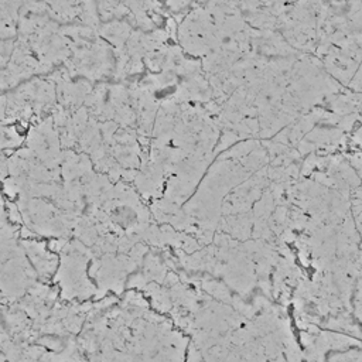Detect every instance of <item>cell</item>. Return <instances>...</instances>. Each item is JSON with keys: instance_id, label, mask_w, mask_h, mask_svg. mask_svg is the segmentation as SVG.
Returning <instances> with one entry per match:
<instances>
[{"instance_id": "obj_1", "label": "cell", "mask_w": 362, "mask_h": 362, "mask_svg": "<svg viewBox=\"0 0 362 362\" xmlns=\"http://www.w3.org/2000/svg\"><path fill=\"white\" fill-rule=\"evenodd\" d=\"M354 308L356 320L361 322L362 327V274L358 277L355 290H354Z\"/></svg>"}, {"instance_id": "obj_2", "label": "cell", "mask_w": 362, "mask_h": 362, "mask_svg": "<svg viewBox=\"0 0 362 362\" xmlns=\"http://www.w3.org/2000/svg\"><path fill=\"white\" fill-rule=\"evenodd\" d=\"M331 359H351V361H362V349H351L346 354L332 355Z\"/></svg>"}, {"instance_id": "obj_3", "label": "cell", "mask_w": 362, "mask_h": 362, "mask_svg": "<svg viewBox=\"0 0 362 362\" xmlns=\"http://www.w3.org/2000/svg\"><path fill=\"white\" fill-rule=\"evenodd\" d=\"M352 143H354V146H358L359 148H362V123H361V126L355 130V133H354V136H352Z\"/></svg>"}]
</instances>
